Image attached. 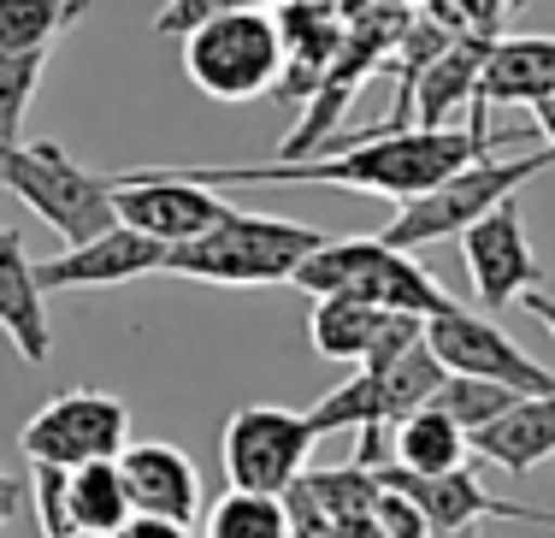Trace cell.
Returning a JSON list of instances; mask_svg holds the SVG:
<instances>
[{
  "label": "cell",
  "mask_w": 555,
  "mask_h": 538,
  "mask_svg": "<svg viewBox=\"0 0 555 538\" xmlns=\"http://www.w3.org/2000/svg\"><path fill=\"white\" fill-rule=\"evenodd\" d=\"M508 130L473 125H402V130H366L343 149H313L296 161H260V166H183L190 178L214 190H243V183H320V190L385 195V202H414L431 183H443L455 166L479 161L491 149H508Z\"/></svg>",
  "instance_id": "cell-1"
},
{
  "label": "cell",
  "mask_w": 555,
  "mask_h": 538,
  "mask_svg": "<svg viewBox=\"0 0 555 538\" xmlns=\"http://www.w3.org/2000/svg\"><path fill=\"white\" fill-rule=\"evenodd\" d=\"M320 243H325L320 226H296V219H278V214H236L231 207L202 238L171 243L160 272L195 284H224V291H260V284H289Z\"/></svg>",
  "instance_id": "cell-2"
},
{
  "label": "cell",
  "mask_w": 555,
  "mask_h": 538,
  "mask_svg": "<svg viewBox=\"0 0 555 538\" xmlns=\"http://www.w3.org/2000/svg\"><path fill=\"white\" fill-rule=\"evenodd\" d=\"M296 291L308 296H366L378 308H402V313H443L455 308V296L420 267L414 248H396L385 238H325L308 260L296 267Z\"/></svg>",
  "instance_id": "cell-3"
},
{
  "label": "cell",
  "mask_w": 555,
  "mask_h": 538,
  "mask_svg": "<svg viewBox=\"0 0 555 538\" xmlns=\"http://www.w3.org/2000/svg\"><path fill=\"white\" fill-rule=\"evenodd\" d=\"M0 190H12L42 226H54L65 243H89L113 214V172H89L77 166L60 142H0Z\"/></svg>",
  "instance_id": "cell-4"
},
{
  "label": "cell",
  "mask_w": 555,
  "mask_h": 538,
  "mask_svg": "<svg viewBox=\"0 0 555 538\" xmlns=\"http://www.w3.org/2000/svg\"><path fill=\"white\" fill-rule=\"evenodd\" d=\"M550 166H555L550 149H526V154H514V161H491V154H479V161L455 166L443 183H431L426 195L402 202V207H396V219L378 231V238L420 255V248H431L443 238H461L479 214H491L496 202H508L520 183H532L538 172H550Z\"/></svg>",
  "instance_id": "cell-5"
},
{
  "label": "cell",
  "mask_w": 555,
  "mask_h": 538,
  "mask_svg": "<svg viewBox=\"0 0 555 538\" xmlns=\"http://www.w3.org/2000/svg\"><path fill=\"white\" fill-rule=\"evenodd\" d=\"M278 12H214L183 30V77L214 101H260L278 89Z\"/></svg>",
  "instance_id": "cell-6"
},
{
  "label": "cell",
  "mask_w": 555,
  "mask_h": 538,
  "mask_svg": "<svg viewBox=\"0 0 555 538\" xmlns=\"http://www.w3.org/2000/svg\"><path fill=\"white\" fill-rule=\"evenodd\" d=\"M320 426L301 409H278V402H248L224 420L219 438V462H224V485H243V491H272L284 497L289 479L308 467Z\"/></svg>",
  "instance_id": "cell-7"
},
{
  "label": "cell",
  "mask_w": 555,
  "mask_h": 538,
  "mask_svg": "<svg viewBox=\"0 0 555 538\" xmlns=\"http://www.w3.org/2000/svg\"><path fill=\"white\" fill-rule=\"evenodd\" d=\"M113 214L171 248L219 226L231 214V202L214 183L190 178L183 166H130V172H113Z\"/></svg>",
  "instance_id": "cell-8"
},
{
  "label": "cell",
  "mask_w": 555,
  "mask_h": 538,
  "mask_svg": "<svg viewBox=\"0 0 555 538\" xmlns=\"http://www.w3.org/2000/svg\"><path fill=\"white\" fill-rule=\"evenodd\" d=\"M130 444V409L113 397V390H60L54 402H42L18 432V450L30 462H95V456H118Z\"/></svg>",
  "instance_id": "cell-9"
},
{
  "label": "cell",
  "mask_w": 555,
  "mask_h": 538,
  "mask_svg": "<svg viewBox=\"0 0 555 538\" xmlns=\"http://www.w3.org/2000/svg\"><path fill=\"white\" fill-rule=\"evenodd\" d=\"M461 260H467V279H473L479 308H491V313L526 302V291H538V279H544L538 248H532V231H526L514 195L496 202L491 214H479L467 231H461Z\"/></svg>",
  "instance_id": "cell-10"
},
{
  "label": "cell",
  "mask_w": 555,
  "mask_h": 538,
  "mask_svg": "<svg viewBox=\"0 0 555 538\" xmlns=\"http://www.w3.org/2000/svg\"><path fill=\"white\" fill-rule=\"evenodd\" d=\"M426 344L438 349V361L449 367V373L496 379V385H514L520 397H532V390H550V385H555V373H550L544 361H532L496 320L467 313L461 302L426 320Z\"/></svg>",
  "instance_id": "cell-11"
},
{
  "label": "cell",
  "mask_w": 555,
  "mask_h": 538,
  "mask_svg": "<svg viewBox=\"0 0 555 538\" xmlns=\"http://www.w3.org/2000/svg\"><path fill=\"white\" fill-rule=\"evenodd\" d=\"M308 337L325 361L378 367V361L402 356L414 337H426V313L378 308V302H366V296H313Z\"/></svg>",
  "instance_id": "cell-12"
},
{
  "label": "cell",
  "mask_w": 555,
  "mask_h": 538,
  "mask_svg": "<svg viewBox=\"0 0 555 538\" xmlns=\"http://www.w3.org/2000/svg\"><path fill=\"white\" fill-rule=\"evenodd\" d=\"M160 267H166V243H154L149 231L118 219L89 243H65V255L42 260L36 279H42V291H113V284H137Z\"/></svg>",
  "instance_id": "cell-13"
},
{
  "label": "cell",
  "mask_w": 555,
  "mask_h": 538,
  "mask_svg": "<svg viewBox=\"0 0 555 538\" xmlns=\"http://www.w3.org/2000/svg\"><path fill=\"white\" fill-rule=\"evenodd\" d=\"M118 474H125L137 515H166V521L195 527V515H202V474H195V462L183 450H171V444H125L118 450Z\"/></svg>",
  "instance_id": "cell-14"
},
{
  "label": "cell",
  "mask_w": 555,
  "mask_h": 538,
  "mask_svg": "<svg viewBox=\"0 0 555 538\" xmlns=\"http://www.w3.org/2000/svg\"><path fill=\"white\" fill-rule=\"evenodd\" d=\"M0 332L30 367L54 356V332H48V291L36 279V260L24 248L18 226H0Z\"/></svg>",
  "instance_id": "cell-15"
},
{
  "label": "cell",
  "mask_w": 555,
  "mask_h": 538,
  "mask_svg": "<svg viewBox=\"0 0 555 538\" xmlns=\"http://www.w3.org/2000/svg\"><path fill=\"white\" fill-rule=\"evenodd\" d=\"M278 42H284V72H278V101L301 107V101L320 89L325 65L343 48V18L320 0H284L278 7Z\"/></svg>",
  "instance_id": "cell-16"
},
{
  "label": "cell",
  "mask_w": 555,
  "mask_h": 538,
  "mask_svg": "<svg viewBox=\"0 0 555 538\" xmlns=\"http://www.w3.org/2000/svg\"><path fill=\"white\" fill-rule=\"evenodd\" d=\"M538 101H555V36H496L479 72L473 119H485V107H538Z\"/></svg>",
  "instance_id": "cell-17"
},
{
  "label": "cell",
  "mask_w": 555,
  "mask_h": 538,
  "mask_svg": "<svg viewBox=\"0 0 555 538\" xmlns=\"http://www.w3.org/2000/svg\"><path fill=\"white\" fill-rule=\"evenodd\" d=\"M473 456L502 467V474H538L555 456V385L520 397L514 409H502L491 426L473 432Z\"/></svg>",
  "instance_id": "cell-18"
},
{
  "label": "cell",
  "mask_w": 555,
  "mask_h": 538,
  "mask_svg": "<svg viewBox=\"0 0 555 538\" xmlns=\"http://www.w3.org/2000/svg\"><path fill=\"white\" fill-rule=\"evenodd\" d=\"M491 42L496 36H485V30H461L438 48V60H431L414 84V119L420 125H449L455 107L479 101V72H485Z\"/></svg>",
  "instance_id": "cell-19"
},
{
  "label": "cell",
  "mask_w": 555,
  "mask_h": 538,
  "mask_svg": "<svg viewBox=\"0 0 555 538\" xmlns=\"http://www.w3.org/2000/svg\"><path fill=\"white\" fill-rule=\"evenodd\" d=\"M390 462L414 467V474H443V467L473 462V438L461 420H449L438 402H420L390 426Z\"/></svg>",
  "instance_id": "cell-20"
},
{
  "label": "cell",
  "mask_w": 555,
  "mask_h": 538,
  "mask_svg": "<svg viewBox=\"0 0 555 538\" xmlns=\"http://www.w3.org/2000/svg\"><path fill=\"white\" fill-rule=\"evenodd\" d=\"M72 515L83 533H118L137 509H130L125 474H118V456H95V462L72 467Z\"/></svg>",
  "instance_id": "cell-21"
},
{
  "label": "cell",
  "mask_w": 555,
  "mask_h": 538,
  "mask_svg": "<svg viewBox=\"0 0 555 538\" xmlns=\"http://www.w3.org/2000/svg\"><path fill=\"white\" fill-rule=\"evenodd\" d=\"M296 485L313 497V503L325 509L332 521H349V515H373V503H378V467H366V462H337V467H301Z\"/></svg>",
  "instance_id": "cell-22"
},
{
  "label": "cell",
  "mask_w": 555,
  "mask_h": 538,
  "mask_svg": "<svg viewBox=\"0 0 555 538\" xmlns=\"http://www.w3.org/2000/svg\"><path fill=\"white\" fill-rule=\"evenodd\" d=\"M77 18H89V0H0V48H54Z\"/></svg>",
  "instance_id": "cell-23"
},
{
  "label": "cell",
  "mask_w": 555,
  "mask_h": 538,
  "mask_svg": "<svg viewBox=\"0 0 555 538\" xmlns=\"http://www.w3.org/2000/svg\"><path fill=\"white\" fill-rule=\"evenodd\" d=\"M202 533H207V538H289L284 497L224 485V497L207 509V527H202Z\"/></svg>",
  "instance_id": "cell-24"
},
{
  "label": "cell",
  "mask_w": 555,
  "mask_h": 538,
  "mask_svg": "<svg viewBox=\"0 0 555 538\" xmlns=\"http://www.w3.org/2000/svg\"><path fill=\"white\" fill-rule=\"evenodd\" d=\"M42 48H0V142H24V113L42 89Z\"/></svg>",
  "instance_id": "cell-25"
},
{
  "label": "cell",
  "mask_w": 555,
  "mask_h": 538,
  "mask_svg": "<svg viewBox=\"0 0 555 538\" xmlns=\"http://www.w3.org/2000/svg\"><path fill=\"white\" fill-rule=\"evenodd\" d=\"M431 402H438V409H443L449 420H461V426H467V438H473V432L491 426V420H496L502 409H514V402H520V390H514V385H496V379L449 373Z\"/></svg>",
  "instance_id": "cell-26"
},
{
  "label": "cell",
  "mask_w": 555,
  "mask_h": 538,
  "mask_svg": "<svg viewBox=\"0 0 555 538\" xmlns=\"http://www.w3.org/2000/svg\"><path fill=\"white\" fill-rule=\"evenodd\" d=\"M30 509H36V521H42V538L77 533V515H72V467L30 462Z\"/></svg>",
  "instance_id": "cell-27"
},
{
  "label": "cell",
  "mask_w": 555,
  "mask_h": 538,
  "mask_svg": "<svg viewBox=\"0 0 555 538\" xmlns=\"http://www.w3.org/2000/svg\"><path fill=\"white\" fill-rule=\"evenodd\" d=\"M420 12H431L438 24L449 30H485V36H502V24H508V0H426Z\"/></svg>",
  "instance_id": "cell-28"
},
{
  "label": "cell",
  "mask_w": 555,
  "mask_h": 538,
  "mask_svg": "<svg viewBox=\"0 0 555 538\" xmlns=\"http://www.w3.org/2000/svg\"><path fill=\"white\" fill-rule=\"evenodd\" d=\"M272 7H284V0H166L160 18H154V30L183 36V30H195L202 18H214V12H272Z\"/></svg>",
  "instance_id": "cell-29"
},
{
  "label": "cell",
  "mask_w": 555,
  "mask_h": 538,
  "mask_svg": "<svg viewBox=\"0 0 555 538\" xmlns=\"http://www.w3.org/2000/svg\"><path fill=\"white\" fill-rule=\"evenodd\" d=\"M378 485H385V479H378ZM373 521L385 527V538H431V521L420 515V503H414V497H402L396 485H385V491H378Z\"/></svg>",
  "instance_id": "cell-30"
},
{
  "label": "cell",
  "mask_w": 555,
  "mask_h": 538,
  "mask_svg": "<svg viewBox=\"0 0 555 538\" xmlns=\"http://www.w3.org/2000/svg\"><path fill=\"white\" fill-rule=\"evenodd\" d=\"M113 538H190V527H183V521H166V515H130Z\"/></svg>",
  "instance_id": "cell-31"
},
{
  "label": "cell",
  "mask_w": 555,
  "mask_h": 538,
  "mask_svg": "<svg viewBox=\"0 0 555 538\" xmlns=\"http://www.w3.org/2000/svg\"><path fill=\"white\" fill-rule=\"evenodd\" d=\"M24 497H30V491H24V485L12 479L7 467H0V527H7V521L18 515V509H24Z\"/></svg>",
  "instance_id": "cell-32"
},
{
  "label": "cell",
  "mask_w": 555,
  "mask_h": 538,
  "mask_svg": "<svg viewBox=\"0 0 555 538\" xmlns=\"http://www.w3.org/2000/svg\"><path fill=\"white\" fill-rule=\"evenodd\" d=\"M332 538H385V527H378L373 515H349V521H337Z\"/></svg>",
  "instance_id": "cell-33"
},
{
  "label": "cell",
  "mask_w": 555,
  "mask_h": 538,
  "mask_svg": "<svg viewBox=\"0 0 555 538\" xmlns=\"http://www.w3.org/2000/svg\"><path fill=\"white\" fill-rule=\"evenodd\" d=\"M526 313H532L538 325L555 337V296H544V291H526Z\"/></svg>",
  "instance_id": "cell-34"
},
{
  "label": "cell",
  "mask_w": 555,
  "mask_h": 538,
  "mask_svg": "<svg viewBox=\"0 0 555 538\" xmlns=\"http://www.w3.org/2000/svg\"><path fill=\"white\" fill-rule=\"evenodd\" d=\"M532 130L544 137V149L555 154V101H538V107H532Z\"/></svg>",
  "instance_id": "cell-35"
},
{
  "label": "cell",
  "mask_w": 555,
  "mask_h": 538,
  "mask_svg": "<svg viewBox=\"0 0 555 538\" xmlns=\"http://www.w3.org/2000/svg\"><path fill=\"white\" fill-rule=\"evenodd\" d=\"M431 538H485L479 527H443V533H431Z\"/></svg>",
  "instance_id": "cell-36"
},
{
  "label": "cell",
  "mask_w": 555,
  "mask_h": 538,
  "mask_svg": "<svg viewBox=\"0 0 555 538\" xmlns=\"http://www.w3.org/2000/svg\"><path fill=\"white\" fill-rule=\"evenodd\" d=\"M390 7H408V12H420V7H426V0H390Z\"/></svg>",
  "instance_id": "cell-37"
},
{
  "label": "cell",
  "mask_w": 555,
  "mask_h": 538,
  "mask_svg": "<svg viewBox=\"0 0 555 538\" xmlns=\"http://www.w3.org/2000/svg\"><path fill=\"white\" fill-rule=\"evenodd\" d=\"M65 538H107V533H83V527H77V533H65Z\"/></svg>",
  "instance_id": "cell-38"
},
{
  "label": "cell",
  "mask_w": 555,
  "mask_h": 538,
  "mask_svg": "<svg viewBox=\"0 0 555 538\" xmlns=\"http://www.w3.org/2000/svg\"><path fill=\"white\" fill-rule=\"evenodd\" d=\"M508 7H514V12H520V7H526V0H508Z\"/></svg>",
  "instance_id": "cell-39"
},
{
  "label": "cell",
  "mask_w": 555,
  "mask_h": 538,
  "mask_svg": "<svg viewBox=\"0 0 555 538\" xmlns=\"http://www.w3.org/2000/svg\"><path fill=\"white\" fill-rule=\"evenodd\" d=\"M320 7H332V12H337V0H320Z\"/></svg>",
  "instance_id": "cell-40"
}]
</instances>
